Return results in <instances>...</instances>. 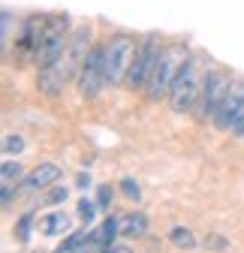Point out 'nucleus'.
<instances>
[{"label": "nucleus", "mask_w": 244, "mask_h": 253, "mask_svg": "<svg viewBox=\"0 0 244 253\" xmlns=\"http://www.w3.org/2000/svg\"><path fill=\"white\" fill-rule=\"evenodd\" d=\"M205 247H214V250H223V247H226V241H223L220 235H211V238L205 241Z\"/></svg>", "instance_id": "obj_22"}, {"label": "nucleus", "mask_w": 244, "mask_h": 253, "mask_svg": "<svg viewBox=\"0 0 244 253\" xmlns=\"http://www.w3.org/2000/svg\"><path fill=\"white\" fill-rule=\"evenodd\" d=\"M229 73L220 70V67H211L205 70V82H202V93L196 100V109H193V118L202 124V121H214L217 118V109L226 97V87H229Z\"/></svg>", "instance_id": "obj_5"}, {"label": "nucleus", "mask_w": 244, "mask_h": 253, "mask_svg": "<svg viewBox=\"0 0 244 253\" xmlns=\"http://www.w3.org/2000/svg\"><path fill=\"white\" fill-rule=\"evenodd\" d=\"M241 118H244V82H229L226 97H223L217 118H214V126L223 133H232Z\"/></svg>", "instance_id": "obj_8"}, {"label": "nucleus", "mask_w": 244, "mask_h": 253, "mask_svg": "<svg viewBox=\"0 0 244 253\" xmlns=\"http://www.w3.org/2000/svg\"><path fill=\"white\" fill-rule=\"evenodd\" d=\"M67 229H70V217L64 211H51L37 220V232H42V235H64Z\"/></svg>", "instance_id": "obj_11"}, {"label": "nucleus", "mask_w": 244, "mask_h": 253, "mask_svg": "<svg viewBox=\"0 0 244 253\" xmlns=\"http://www.w3.org/2000/svg\"><path fill=\"white\" fill-rule=\"evenodd\" d=\"M21 178V166H18V160L12 163V160H3V175H0V187H6V184H12V181H18Z\"/></svg>", "instance_id": "obj_15"}, {"label": "nucleus", "mask_w": 244, "mask_h": 253, "mask_svg": "<svg viewBox=\"0 0 244 253\" xmlns=\"http://www.w3.org/2000/svg\"><path fill=\"white\" fill-rule=\"evenodd\" d=\"M97 199H100V208H106L112 202V187H100V196Z\"/></svg>", "instance_id": "obj_21"}, {"label": "nucleus", "mask_w": 244, "mask_h": 253, "mask_svg": "<svg viewBox=\"0 0 244 253\" xmlns=\"http://www.w3.org/2000/svg\"><path fill=\"white\" fill-rule=\"evenodd\" d=\"M76 87L84 100H97L106 87V42H94V48L87 51L81 70L76 76Z\"/></svg>", "instance_id": "obj_6"}, {"label": "nucleus", "mask_w": 244, "mask_h": 253, "mask_svg": "<svg viewBox=\"0 0 244 253\" xmlns=\"http://www.w3.org/2000/svg\"><path fill=\"white\" fill-rule=\"evenodd\" d=\"M34 220H37V217H34V211H27V214L18 220V226H15V232H18V241H24V244L30 241V226H34Z\"/></svg>", "instance_id": "obj_16"}, {"label": "nucleus", "mask_w": 244, "mask_h": 253, "mask_svg": "<svg viewBox=\"0 0 244 253\" xmlns=\"http://www.w3.org/2000/svg\"><path fill=\"white\" fill-rule=\"evenodd\" d=\"M121 190H124V196H130V199H142V187L133 181V178H124V181H121Z\"/></svg>", "instance_id": "obj_18"}, {"label": "nucleus", "mask_w": 244, "mask_h": 253, "mask_svg": "<svg viewBox=\"0 0 244 253\" xmlns=\"http://www.w3.org/2000/svg\"><path fill=\"white\" fill-rule=\"evenodd\" d=\"M202 82H205L202 60L187 51V57L181 60V67H178V73H175V82H172V87H169V97H166L169 106H172V112H178V115L193 112L199 93H202Z\"/></svg>", "instance_id": "obj_1"}, {"label": "nucleus", "mask_w": 244, "mask_h": 253, "mask_svg": "<svg viewBox=\"0 0 244 253\" xmlns=\"http://www.w3.org/2000/svg\"><path fill=\"white\" fill-rule=\"evenodd\" d=\"M79 214L87 220V223H90V220H94L97 217V202H90V199H81L79 202Z\"/></svg>", "instance_id": "obj_19"}, {"label": "nucleus", "mask_w": 244, "mask_h": 253, "mask_svg": "<svg viewBox=\"0 0 244 253\" xmlns=\"http://www.w3.org/2000/svg\"><path fill=\"white\" fill-rule=\"evenodd\" d=\"M100 253H121V250H118V247H112V244H109V247H103V250H100Z\"/></svg>", "instance_id": "obj_23"}, {"label": "nucleus", "mask_w": 244, "mask_h": 253, "mask_svg": "<svg viewBox=\"0 0 244 253\" xmlns=\"http://www.w3.org/2000/svg\"><path fill=\"white\" fill-rule=\"evenodd\" d=\"M184 57H187V45L184 42H169V45L160 48L157 63H154V73H151L148 87H145L148 103H160L163 97H169V87H172L175 73H178V67H181Z\"/></svg>", "instance_id": "obj_2"}, {"label": "nucleus", "mask_w": 244, "mask_h": 253, "mask_svg": "<svg viewBox=\"0 0 244 253\" xmlns=\"http://www.w3.org/2000/svg\"><path fill=\"white\" fill-rule=\"evenodd\" d=\"M94 247H100L97 244V232H70V238L60 244L54 253H87Z\"/></svg>", "instance_id": "obj_10"}, {"label": "nucleus", "mask_w": 244, "mask_h": 253, "mask_svg": "<svg viewBox=\"0 0 244 253\" xmlns=\"http://www.w3.org/2000/svg\"><path fill=\"white\" fill-rule=\"evenodd\" d=\"M12 151H15V154L24 151V139H21L18 133H6V136H3V154H12Z\"/></svg>", "instance_id": "obj_17"}, {"label": "nucleus", "mask_w": 244, "mask_h": 253, "mask_svg": "<svg viewBox=\"0 0 244 253\" xmlns=\"http://www.w3.org/2000/svg\"><path fill=\"white\" fill-rule=\"evenodd\" d=\"M70 15H48L45 18V30H42V40H40V51H37V70L42 67H51L57 63V57L64 54L67 42H70Z\"/></svg>", "instance_id": "obj_3"}, {"label": "nucleus", "mask_w": 244, "mask_h": 253, "mask_svg": "<svg viewBox=\"0 0 244 253\" xmlns=\"http://www.w3.org/2000/svg\"><path fill=\"white\" fill-rule=\"evenodd\" d=\"M169 241H172L175 247H181V250H193V247H196V235H193L187 226H172V229H169Z\"/></svg>", "instance_id": "obj_14"}, {"label": "nucleus", "mask_w": 244, "mask_h": 253, "mask_svg": "<svg viewBox=\"0 0 244 253\" xmlns=\"http://www.w3.org/2000/svg\"><path fill=\"white\" fill-rule=\"evenodd\" d=\"M136 40L127 34H115L106 40V84H124L127 73H130V63L136 57Z\"/></svg>", "instance_id": "obj_4"}, {"label": "nucleus", "mask_w": 244, "mask_h": 253, "mask_svg": "<svg viewBox=\"0 0 244 253\" xmlns=\"http://www.w3.org/2000/svg\"><path fill=\"white\" fill-rule=\"evenodd\" d=\"M160 40L157 37H145L142 42H139V48H136V57H133V63H130V73H127V79H124V87L127 90H142L145 93V87H148V79H151V73H154V63H157V54H160Z\"/></svg>", "instance_id": "obj_7"}, {"label": "nucleus", "mask_w": 244, "mask_h": 253, "mask_svg": "<svg viewBox=\"0 0 244 253\" xmlns=\"http://www.w3.org/2000/svg\"><path fill=\"white\" fill-rule=\"evenodd\" d=\"M57 202H67V187H54L45 193V205H57Z\"/></svg>", "instance_id": "obj_20"}, {"label": "nucleus", "mask_w": 244, "mask_h": 253, "mask_svg": "<svg viewBox=\"0 0 244 253\" xmlns=\"http://www.w3.org/2000/svg\"><path fill=\"white\" fill-rule=\"evenodd\" d=\"M94 232H97V244H100V247H109V244L121 235V220L109 214L103 223H100V229H94Z\"/></svg>", "instance_id": "obj_13"}, {"label": "nucleus", "mask_w": 244, "mask_h": 253, "mask_svg": "<svg viewBox=\"0 0 244 253\" xmlns=\"http://www.w3.org/2000/svg\"><path fill=\"white\" fill-rule=\"evenodd\" d=\"M121 235H130V238H142L148 235V217L142 211H133L121 220Z\"/></svg>", "instance_id": "obj_12"}, {"label": "nucleus", "mask_w": 244, "mask_h": 253, "mask_svg": "<svg viewBox=\"0 0 244 253\" xmlns=\"http://www.w3.org/2000/svg\"><path fill=\"white\" fill-rule=\"evenodd\" d=\"M57 178H60V169L54 163H40L34 172H27L21 178V187L18 190H24V193H40V190H48Z\"/></svg>", "instance_id": "obj_9"}]
</instances>
